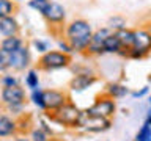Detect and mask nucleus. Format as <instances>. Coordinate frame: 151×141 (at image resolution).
I'll return each instance as SVG.
<instances>
[{
	"mask_svg": "<svg viewBox=\"0 0 151 141\" xmlns=\"http://www.w3.org/2000/svg\"><path fill=\"white\" fill-rule=\"evenodd\" d=\"M91 25L83 19H76L66 27V41L73 47V52H87L91 42Z\"/></svg>",
	"mask_w": 151,
	"mask_h": 141,
	"instance_id": "f257e3e1",
	"label": "nucleus"
},
{
	"mask_svg": "<svg viewBox=\"0 0 151 141\" xmlns=\"http://www.w3.org/2000/svg\"><path fill=\"white\" fill-rule=\"evenodd\" d=\"M38 63H40V68L44 70H55L66 68L71 63V58L68 53H63L60 50H47L46 53H42Z\"/></svg>",
	"mask_w": 151,
	"mask_h": 141,
	"instance_id": "f03ea898",
	"label": "nucleus"
},
{
	"mask_svg": "<svg viewBox=\"0 0 151 141\" xmlns=\"http://www.w3.org/2000/svg\"><path fill=\"white\" fill-rule=\"evenodd\" d=\"M54 111H55L54 118L58 124L66 125V127H79V121H80L82 111L76 105H73V103H63L60 108H57Z\"/></svg>",
	"mask_w": 151,
	"mask_h": 141,
	"instance_id": "7ed1b4c3",
	"label": "nucleus"
},
{
	"mask_svg": "<svg viewBox=\"0 0 151 141\" xmlns=\"http://www.w3.org/2000/svg\"><path fill=\"white\" fill-rule=\"evenodd\" d=\"M2 100L6 103V105H9L11 110L22 108L24 100H25V93H24V89L19 86V85H14V86H3Z\"/></svg>",
	"mask_w": 151,
	"mask_h": 141,
	"instance_id": "20e7f679",
	"label": "nucleus"
},
{
	"mask_svg": "<svg viewBox=\"0 0 151 141\" xmlns=\"http://www.w3.org/2000/svg\"><path fill=\"white\" fill-rule=\"evenodd\" d=\"M79 125H82L83 129L88 130V132H104L110 127V121H109V118L91 116V115H88L87 111H82Z\"/></svg>",
	"mask_w": 151,
	"mask_h": 141,
	"instance_id": "39448f33",
	"label": "nucleus"
},
{
	"mask_svg": "<svg viewBox=\"0 0 151 141\" xmlns=\"http://www.w3.org/2000/svg\"><path fill=\"white\" fill-rule=\"evenodd\" d=\"M30 63V52L27 46H21L17 50L9 53V69L14 70H24Z\"/></svg>",
	"mask_w": 151,
	"mask_h": 141,
	"instance_id": "423d86ee",
	"label": "nucleus"
},
{
	"mask_svg": "<svg viewBox=\"0 0 151 141\" xmlns=\"http://www.w3.org/2000/svg\"><path fill=\"white\" fill-rule=\"evenodd\" d=\"M132 50L139 52L140 55H148L151 50V33L148 30H134V42H132Z\"/></svg>",
	"mask_w": 151,
	"mask_h": 141,
	"instance_id": "0eeeda50",
	"label": "nucleus"
},
{
	"mask_svg": "<svg viewBox=\"0 0 151 141\" xmlns=\"http://www.w3.org/2000/svg\"><path fill=\"white\" fill-rule=\"evenodd\" d=\"M112 33H113V31H112L109 27H104V28H99V30L93 31L91 42H90L87 52H90V53H94V55L104 53V41H106L107 36H110Z\"/></svg>",
	"mask_w": 151,
	"mask_h": 141,
	"instance_id": "6e6552de",
	"label": "nucleus"
},
{
	"mask_svg": "<svg viewBox=\"0 0 151 141\" xmlns=\"http://www.w3.org/2000/svg\"><path fill=\"white\" fill-rule=\"evenodd\" d=\"M88 115L91 116H101V118H109L115 111V102L112 99H99L94 102L93 107H90L88 110H85Z\"/></svg>",
	"mask_w": 151,
	"mask_h": 141,
	"instance_id": "1a4fd4ad",
	"label": "nucleus"
},
{
	"mask_svg": "<svg viewBox=\"0 0 151 141\" xmlns=\"http://www.w3.org/2000/svg\"><path fill=\"white\" fill-rule=\"evenodd\" d=\"M42 102H44L46 110L54 111L57 108H60L63 103H66V96L57 89H47V91H42Z\"/></svg>",
	"mask_w": 151,
	"mask_h": 141,
	"instance_id": "9d476101",
	"label": "nucleus"
},
{
	"mask_svg": "<svg viewBox=\"0 0 151 141\" xmlns=\"http://www.w3.org/2000/svg\"><path fill=\"white\" fill-rule=\"evenodd\" d=\"M42 16H44L46 21L49 24H52V25H60V24L65 22L66 11H65V8L61 6L60 3L50 2L49 6H47V9H46V13L42 14Z\"/></svg>",
	"mask_w": 151,
	"mask_h": 141,
	"instance_id": "9b49d317",
	"label": "nucleus"
},
{
	"mask_svg": "<svg viewBox=\"0 0 151 141\" xmlns=\"http://www.w3.org/2000/svg\"><path fill=\"white\" fill-rule=\"evenodd\" d=\"M94 82H96V77H94V75H91V74H79L71 80L69 86H71L73 91H83V89L91 86Z\"/></svg>",
	"mask_w": 151,
	"mask_h": 141,
	"instance_id": "f8f14e48",
	"label": "nucleus"
},
{
	"mask_svg": "<svg viewBox=\"0 0 151 141\" xmlns=\"http://www.w3.org/2000/svg\"><path fill=\"white\" fill-rule=\"evenodd\" d=\"M17 31H19V24H17L16 17H14L13 14L0 19V35L3 38L17 35Z\"/></svg>",
	"mask_w": 151,
	"mask_h": 141,
	"instance_id": "ddd939ff",
	"label": "nucleus"
},
{
	"mask_svg": "<svg viewBox=\"0 0 151 141\" xmlns=\"http://www.w3.org/2000/svg\"><path fill=\"white\" fill-rule=\"evenodd\" d=\"M118 38L121 44V50H131L132 49V42H134V30H129V28H120V30L113 31Z\"/></svg>",
	"mask_w": 151,
	"mask_h": 141,
	"instance_id": "4468645a",
	"label": "nucleus"
},
{
	"mask_svg": "<svg viewBox=\"0 0 151 141\" xmlns=\"http://www.w3.org/2000/svg\"><path fill=\"white\" fill-rule=\"evenodd\" d=\"M21 46H24V41L19 35H13V36H6L0 41V49H3L5 52L11 53V52L17 50Z\"/></svg>",
	"mask_w": 151,
	"mask_h": 141,
	"instance_id": "2eb2a0df",
	"label": "nucleus"
},
{
	"mask_svg": "<svg viewBox=\"0 0 151 141\" xmlns=\"http://www.w3.org/2000/svg\"><path fill=\"white\" fill-rule=\"evenodd\" d=\"M16 130V122L6 116H0V138H6Z\"/></svg>",
	"mask_w": 151,
	"mask_h": 141,
	"instance_id": "dca6fc26",
	"label": "nucleus"
},
{
	"mask_svg": "<svg viewBox=\"0 0 151 141\" xmlns=\"http://www.w3.org/2000/svg\"><path fill=\"white\" fill-rule=\"evenodd\" d=\"M104 52H107V53H121V44L115 33L107 36V39L104 41Z\"/></svg>",
	"mask_w": 151,
	"mask_h": 141,
	"instance_id": "f3484780",
	"label": "nucleus"
},
{
	"mask_svg": "<svg viewBox=\"0 0 151 141\" xmlns=\"http://www.w3.org/2000/svg\"><path fill=\"white\" fill-rule=\"evenodd\" d=\"M25 85L30 89H36L40 88V77H38V72L35 69H30L25 75Z\"/></svg>",
	"mask_w": 151,
	"mask_h": 141,
	"instance_id": "a211bd4d",
	"label": "nucleus"
},
{
	"mask_svg": "<svg viewBox=\"0 0 151 141\" xmlns=\"http://www.w3.org/2000/svg\"><path fill=\"white\" fill-rule=\"evenodd\" d=\"M107 93L110 97H123L127 93V88H124L123 85H118V83H112V85H109Z\"/></svg>",
	"mask_w": 151,
	"mask_h": 141,
	"instance_id": "6ab92c4d",
	"label": "nucleus"
},
{
	"mask_svg": "<svg viewBox=\"0 0 151 141\" xmlns=\"http://www.w3.org/2000/svg\"><path fill=\"white\" fill-rule=\"evenodd\" d=\"M49 3H50V0H28V6L38 13H41V14L46 13Z\"/></svg>",
	"mask_w": 151,
	"mask_h": 141,
	"instance_id": "aec40b11",
	"label": "nucleus"
},
{
	"mask_svg": "<svg viewBox=\"0 0 151 141\" xmlns=\"http://www.w3.org/2000/svg\"><path fill=\"white\" fill-rule=\"evenodd\" d=\"M14 11V3L11 0H0V19L11 16Z\"/></svg>",
	"mask_w": 151,
	"mask_h": 141,
	"instance_id": "412c9836",
	"label": "nucleus"
},
{
	"mask_svg": "<svg viewBox=\"0 0 151 141\" xmlns=\"http://www.w3.org/2000/svg\"><path fill=\"white\" fill-rule=\"evenodd\" d=\"M126 27V21L123 19L121 16H113L109 19V28L113 31V30H120V28H124Z\"/></svg>",
	"mask_w": 151,
	"mask_h": 141,
	"instance_id": "4be33fe9",
	"label": "nucleus"
},
{
	"mask_svg": "<svg viewBox=\"0 0 151 141\" xmlns=\"http://www.w3.org/2000/svg\"><path fill=\"white\" fill-rule=\"evenodd\" d=\"M137 141H151V124H146L142 127L140 133L137 135Z\"/></svg>",
	"mask_w": 151,
	"mask_h": 141,
	"instance_id": "5701e85b",
	"label": "nucleus"
},
{
	"mask_svg": "<svg viewBox=\"0 0 151 141\" xmlns=\"http://www.w3.org/2000/svg\"><path fill=\"white\" fill-rule=\"evenodd\" d=\"M32 100H33V103H35L36 107L44 108V102H42V91L40 88L32 89Z\"/></svg>",
	"mask_w": 151,
	"mask_h": 141,
	"instance_id": "b1692460",
	"label": "nucleus"
},
{
	"mask_svg": "<svg viewBox=\"0 0 151 141\" xmlns=\"http://www.w3.org/2000/svg\"><path fill=\"white\" fill-rule=\"evenodd\" d=\"M9 53L5 52L3 49H0V72H5L6 69H9Z\"/></svg>",
	"mask_w": 151,
	"mask_h": 141,
	"instance_id": "393cba45",
	"label": "nucleus"
},
{
	"mask_svg": "<svg viewBox=\"0 0 151 141\" xmlns=\"http://www.w3.org/2000/svg\"><path fill=\"white\" fill-rule=\"evenodd\" d=\"M33 46H35V49L40 52V53H46V52L49 50V44L42 39H35L33 41Z\"/></svg>",
	"mask_w": 151,
	"mask_h": 141,
	"instance_id": "a878e982",
	"label": "nucleus"
},
{
	"mask_svg": "<svg viewBox=\"0 0 151 141\" xmlns=\"http://www.w3.org/2000/svg\"><path fill=\"white\" fill-rule=\"evenodd\" d=\"M2 83L3 86H14V85H17V78L13 75H5V77H2Z\"/></svg>",
	"mask_w": 151,
	"mask_h": 141,
	"instance_id": "bb28decb",
	"label": "nucleus"
},
{
	"mask_svg": "<svg viewBox=\"0 0 151 141\" xmlns=\"http://www.w3.org/2000/svg\"><path fill=\"white\" fill-rule=\"evenodd\" d=\"M58 47H60V52H63V53H71L73 52V47L69 46L68 41H58Z\"/></svg>",
	"mask_w": 151,
	"mask_h": 141,
	"instance_id": "cd10ccee",
	"label": "nucleus"
},
{
	"mask_svg": "<svg viewBox=\"0 0 151 141\" xmlns=\"http://www.w3.org/2000/svg\"><path fill=\"white\" fill-rule=\"evenodd\" d=\"M32 136H33V141H46L47 140V136L42 130H35Z\"/></svg>",
	"mask_w": 151,
	"mask_h": 141,
	"instance_id": "c85d7f7f",
	"label": "nucleus"
},
{
	"mask_svg": "<svg viewBox=\"0 0 151 141\" xmlns=\"http://www.w3.org/2000/svg\"><path fill=\"white\" fill-rule=\"evenodd\" d=\"M146 91H148V88H143L140 93H134V97H140V96H143V94H145Z\"/></svg>",
	"mask_w": 151,
	"mask_h": 141,
	"instance_id": "c756f323",
	"label": "nucleus"
},
{
	"mask_svg": "<svg viewBox=\"0 0 151 141\" xmlns=\"http://www.w3.org/2000/svg\"><path fill=\"white\" fill-rule=\"evenodd\" d=\"M14 141H28V138H17V140H14Z\"/></svg>",
	"mask_w": 151,
	"mask_h": 141,
	"instance_id": "7c9ffc66",
	"label": "nucleus"
},
{
	"mask_svg": "<svg viewBox=\"0 0 151 141\" xmlns=\"http://www.w3.org/2000/svg\"><path fill=\"white\" fill-rule=\"evenodd\" d=\"M148 124H151V116L148 118Z\"/></svg>",
	"mask_w": 151,
	"mask_h": 141,
	"instance_id": "2f4dec72",
	"label": "nucleus"
},
{
	"mask_svg": "<svg viewBox=\"0 0 151 141\" xmlns=\"http://www.w3.org/2000/svg\"><path fill=\"white\" fill-rule=\"evenodd\" d=\"M11 2H19V0H11Z\"/></svg>",
	"mask_w": 151,
	"mask_h": 141,
	"instance_id": "473e14b6",
	"label": "nucleus"
},
{
	"mask_svg": "<svg viewBox=\"0 0 151 141\" xmlns=\"http://www.w3.org/2000/svg\"><path fill=\"white\" fill-rule=\"evenodd\" d=\"M148 31H150V33H151V28H150V30H148Z\"/></svg>",
	"mask_w": 151,
	"mask_h": 141,
	"instance_id": "72a5a7b5",
	"label": "nucleus"
},
{
	"mask_svg": "<svg viewBox=\"0 0 151 141\" xmlns=\"http://www.w3.org/2000/svg\"><path fill=\"white\" fill-rule=\"evenodd\" d=\"M150 102H151V99H150Z\"/></svg>",
	"mask_w": 151,
	"mask_h": 141,
	"instance_id": "f704fd0d",
	"label": "nucleus"
},
{
	"mask_svg": "<svg viewBox=\"0 0 151 141\" xmlns=\"http://www.w3.org/2000/svg\"><path fill=\"white\" fill-rule=\"evenodd\" d=\"M46 141H47V140H46Z\"/></svg>",
	"mask_w": 151,
	"mask_h": 141,
	"instance_id": "c9c22d12",
	"label": "nucleus"
}]
</instances>
